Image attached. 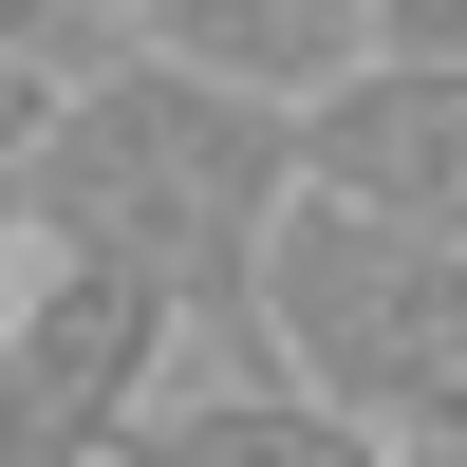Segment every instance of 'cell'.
I'll list each match as a JSON object with an SVG mask.
<instances>
[{"label": "cell", "instance_id": "obj_1", "mask_svg": "<svg viewBox=\"0 0 467 467\" xmlns=\"http://www.w3.org/2000/svg\"><path fill=\"white\" fill-rule=\"evenodd\" d=\"M299 187H318L299 94L206 75V57H150V37L112 75H75L57 112H19V244L131 262V281H169L244 356H262V262H281Z\"/></svg>", "mask_w": 467, "mask_h": 467}, {"label": "cell", "instance_id": "obj_2", "mask_svg": "<svg viewBox=\"0 0 467 467\" xmlns=\"http://www.w3.org/2000/svg\"><path fill=\"white\" fill-rule=\"evenodd\" d=\"M262 356L374 411L393 449L467 431V244L411 206H356V187H299L281 262H262Z\"/></svg>", "mask_w": 467, "mask_h": 467}, {"label": "cell", "instance_id": "obj_3", "mask_svg": "<svg viewBox=\"0 0 467 467\" xmlns=\"http://www.w3.org/2000/svg\"><path fill=\"white\" fill-rule=\"evenodd\" d=\"M169 337H206L169 281L75 262V244H19V318H0V467H112L150 411H169V393H150Z\"/></svg>", "mask_w": 467, "mask_h": 467}, {"label": "cell", "instance_id": "obj_4", "mask_svg": "<svg viewBox=\"0 0 467 467\" xmlns=\"http://www.w3.org/2000/svg\"><path fill=\"white\" fill-rule=\"evenodd\" d=\"M299 150H318V187L411 206V224L467 244V57H356L318 112H299Z\"/></svg>", "mask_w": 467, "mask_h": 467}, {"label": "cell", "instance_id": "obj_5", "mask_svg": "<svg viewBox=\"0 0 467 467\" xmlns=\"http://www.w3.org/2000/svg\"><path fill=\"white\" fill-rule=\"evenodd\" d=\"M112 467H411V449L374 431V411H337L318 374H281V356H244L224 393H169V411H150V431L112 449Z\"/></svg>", "mask_w": 467, "mask_h": 467}, {"label": "cell", "instance_id": "obj_6", "mask_svg": "<svg viewBox=\"0 0 467 467\" xmlns=\"http://www.w3.org/2000/svg\"><path fill=\"white\" fill-rule=\"evenodd\" d=\"M150 57H206V75H262V94L318 112L337 75L374 57V0H112Z\"/></svg>", "mask_w": 467, "mask_h": 467}, {"label": "cell", "instance_id": "obj_7", "mask_svg": "<svg viewBox=\"0 0 467 467\" xmlns=\"http://www.w3.org/2000/svg\"><path fill=\"white\" fill-rule=\"evenodd\" d=\"M374 57H467V0H374Z\"/></svg>", "mask_w": 467, "mask_h": 467}, {"label": "cell", "instance_id": "obj_8", "mask_svg": "<svg viewBox=\"0 0 467 467\" xmlns=\"http://www.w3.org/2000/svg\"><path fill=\"white\" fill-rule=\"evenodd\" d=\"M411 467H467V431H431V449H411Z\"/></svg>", "mask_w": 467, "mask_h": 467}]
</instances>
